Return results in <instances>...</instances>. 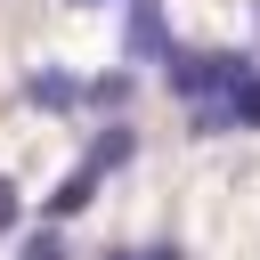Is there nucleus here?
Here are the masks:
<instances>
[{"mask_svg": "<svg viewBox=\"0 0 260 260\" xmlns=\"http://www.w3.org/2000/svg\"><path fill=\"white\" fill-rule=\"evenodd\" d=\"M81 162H98V171H130V162H138V122L106 114V122L89 130V154H81Z\"/></svg>", "mask_w": 260, "mask_h": 260, "instance_id": "4", "label": "nucleus"}, {"mask_svg": "<svg viewBox=\"0 0 260 260\" xmlns=\"http://www.w3.org/2000/svg\"><path fill=\"white\" fill-rule=\"evenodd\" d=\"M16 260H73V252H65V236H57V219H49V228H32V236L16 244Z\"/></svg>", "mask_w": 260, "mask_h": 260, "instance_id": "9", "label": "nucleus"}, {"mask_svg": "<svg viewBox=\"0 0 260 260\" xmlns=\"http://www.w3.org/2000/svg\"><path fill=\"white\" fill-rule=\"evenodd\" d=\"M98 179H106L98 162H73V171L49 187V203H41V211H49V219H73V211H89V203H98Z\"/></svg>", "mask_w": 260, "mask_h": 260, "instance_id": "5", "label": "nucleus"}, {"mask_svg": "<svg viewBox=\"0 0 260 260\" xmlns=\"http://www.w3.org/2000/svg\"><path fill=\"white\" fill-rule=\"evenodd\" d=\"M16 219H24V195H16V179H0V236H16Z\"/></svg>", "mask_w": 260, "mask_h": 260, "instance_id": "10", "label": "nucleus"}, {"mask_svg": "<svg viewBox=\"0 0 260 260\" xmlns=\"http://www.w3.org/2000/svg\"><path fill=\"white\" fill-rule=\"evenodd\" d=\"M98 260H146V252H138V244H106Z\"/></svg>", "mask_w": 260, "mask_h": 260, "instance_id": "11", "label": "nucleus"}, {"mask_svg": "<svg viewBox=\"0 0 260 260\" xmlns=\"http://www.w3.org/2000/svg\"><path fill=\"white\" fill-rule=\"evenodd\" d=\"M228 114H236V130H260V65L228 89Z\"/></svg>", "mask_w": 260, "mask_h": 260, "instance_id": "7", "label": "nucleus"}, {"mask_svg": "<svg viewBox=\"0 0 260 260\" xmlns=\"http://www.w3.org/2000/svg\"><path fill=\"white\" fill-rule=\"evenodd\" d=\"M244 73H252V49H171V57H162V81H171L187 106L228 98Z\"/></svg>", "mask_w": 260, "mask_h": 260, "instance_id": "1", "label": "nucleus"}, {"mask_svg": "<svg viewBox=\"0 0 260 260\" xmlns=\"http://www.w3.org/2000/svg\"><path fill=\"white\" fill-rule=\"evenodd\" d=\"M187 130H195V138H228V130H236V114H228V98H203V106L187 114Z\"/></svg>", "mask_w": 260, "mask_h": 260, "instance_id": "8", "label": "nucleus"}, {"mask_svg": "<svg viewBox=\"0 0 260 260\" xmlns=\"http://www.w3.org/2000/svg\"><path fill=\"white\" fill-rule=\"evenodd\" d=\"M146 260H187V252L179 244H146Z\"/></svg>", "mask_w": 260, "mask_h": 260, "instance_id": "12", "label": "nucleus"}, {"mask_svg": "<svg viewBox=\"0 0 260 260\" xmlns=\"http://www.w3.org/2000/svg\"><path fill=\"white\" fill-rule=\"evenodd\" d=\"M24 106L32 114H81V73H65V65L24 73Z\"/></svg>", "mask_w": 260, "mask_h": 260, "instance_id": "3", "label": "nucleus"}, {"mask_svg": "<svg viewBox=\"0 0 260 260\" xmlns=\"http://www.w3.org/2000/svg\"><path fill=\"white\" fill-rule=\"evenodd\" d=\"M179 41H171V16H162V0H122V57L130 65H162Z\"/></svg>", "mask_w": 260, "mask_h": 260, "instance_id": "2", "label": "nucleus"}, {"mask_svg": "<svg viewBox=\"0 0 260 260\" xmlns=\"http://www.w3.org/2000/svg\"><path fill=\"white\" fill-rule=\"evenodd\" d=\"M65 8H106V0H65Z\"/></svg>", "mask_w": 260, "mask_h": 260, "instance_id": "13", "label": "nucleus"}, {"mask_svg": "<svg viewBox=\"0 0 260 260\" xmlns=\"http://www.w3.org/2000/svg\"><path fill=\"white\" fill-rule=\"evenodd\" d=\"M130 89H138V65H114V73L81 81V114H122V106H130Z\"/></svg>", "mask_w": 260, "mask_h": 260, "instance_id": "6", "label": "nucleus"}]
</instances>
